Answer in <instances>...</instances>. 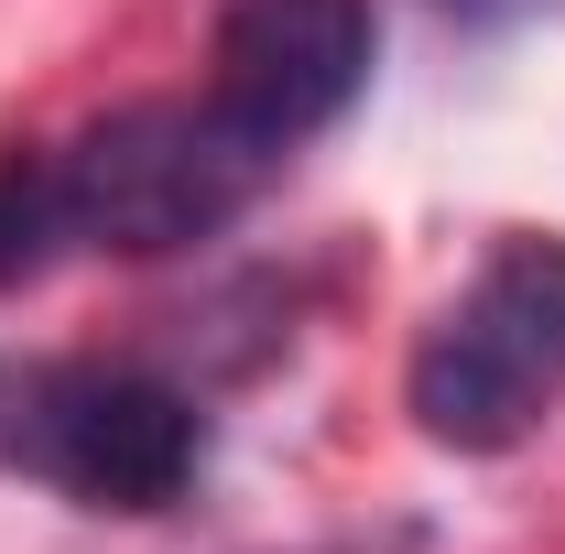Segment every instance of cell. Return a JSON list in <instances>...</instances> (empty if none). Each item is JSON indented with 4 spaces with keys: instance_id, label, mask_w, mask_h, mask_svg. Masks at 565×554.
Instances as JSON below:
<instances>
[{
    "instance_id": "1",
    "label": "cell",
    "mask_w": 565,
    "mask_h": 554,
    "mask_svg": "<svg viewBox=\"0 0 565 554\" xmlns=\"http://www.w3.org/2000/svg\"><path fill=\"white\" fill-rule=\"evenodd\" d=\"M282 152L239 131L217 98H141L109 109L55 152V185H66V228L87 251H120V262H163V251H196L228 217L273 185Z\"/></svg>"
},
{
    "instance_id": "2",
    "label": "cell",
    "mask_w": 565,
    "mask_h": 554,
    "mask_svg": "<svg viewBox=\"0 0 565 554\" xmlns=\"http://www.w3.org/2000/svg\"><path fill=\"white\" fill-rule=\"evenodd\" d=\"M403 403L435 446L500 457L565 403V239H500L479 283L424 327Z\"/></svg>"
},
{
    "instance_id": "3",
    "label": "cell",
    "mask_w": 565,
    "mask_h": 554,
    "mask_svg": "<svg viewBox=\"0 0 565 554\" xmlns=\"http://www.w3.org/2000/svg\"><path fill=\"white\" fill-rule=\"evenodd\" d=\"M0 457L22 479L66 489L76 511H174L196 489V457H207V424L174 381L152 370H44L22 381V403L0 424Z\"/></svg>"
},
{
    "instance_id": "4",
    "label": "cell",
    "mask_w": 565,
    "mask_h": 554,
    "mask_svg": "<svg viewBox=\"0 0 565 554\" xmlns=\"http://www.w3.org/2000/svg\"><path fill=\"white\" fill-rule=\"evenodd\" d=\"M370 87V0H228L217 11V109L262 152H294L349 120Z\"/></svg>"
},
{
    "instance_id": "5",
    "label": "cell",
    "mask_w": 565,
    "mask_h": 554,
    "mask_svg": "<svg viewBox=\"0 0 565 554\" xmlns=\"http://www.w3.org/2000/svg\"><path fill=\"white\" fill-rule=\"evenodd\" d=\"M66 185H55V152H0V283L44 273L66 251Z\"/></svg>"
}]
</instances>
